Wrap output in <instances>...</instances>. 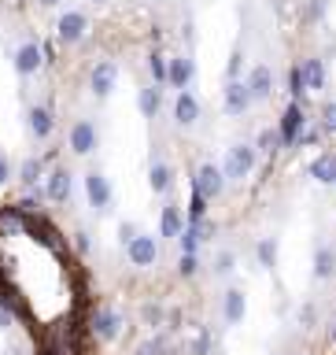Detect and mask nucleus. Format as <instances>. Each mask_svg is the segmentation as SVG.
<instances>
[{
    "label": "nucleus",
    "mask_w": 336,
    "mask_h": 355,
    "mask_svg": "<svg viewBox=\"0 0 336 355\" xmlns=\"http://www.w3.org/2000/svg\"><path fill=\"white\" fill-rule=\"evenodd\" d=\"M137 104H141V115H144V119H155V115H159V107H163V93H159V85H141Z\"/></svg>",
    "instance_id": "nucleus-24"
},
{
    "label": "nucleus",
    "mask_w": 336,
    "mask_h": 355,
    "mask_svg": "<svg viewBox=\"0 0 336 355\" xmlns=\"http://www.w3.org/2000/svg\"><path fill=\"white\" fill-rule=\"evenodd\" d=\"M333 344H336V322H333Z\"/></svg>",
    "instance_id": "nucleus-43"
},
{
    "label": "nucleus",
    "mask_w": 336,
    "mask_h": 355,
    "mask_svg": "<svg viewBox=\"0 0 336 355\" xmlns=\"http://www.w3.org/2000/svg\"><path fill=\"white\" fill-rule=\"evenodd\" d=\"M244 85H248L251 100H270L274 96V71L266 63H255L248 71V78H244Z\"/></svg>",
    "instance_id": "nucleus-11"
},
{
    "label": "nucleus",
    "mask_w": 336,
    "mask_h": 355,
    "mask_svg": "<svg viewBox=\"0 0 336 355\" xmlns=\"http://www.w3.org/2000/svg\"><path fill=\"white\" fill-rule=\"evenodd\" d=\"M277 133H281V148H296L299 137L307 133V111L303 104H296V100H288L281 119H277Z\"/></svg>",
    "instance_id": "nucleus-2"
},
{
    "label": "nucleus",
    "mask_w": 336,
    "mask_h": 355,
    "mask_svg": "<svg viewBox=\"0 0 336 355\" xmlns=\"http://www.w3.org/2000/svg\"><path fill=\"white\" fill-rule=\"evenodd\" d=\"M137 237H141V230L133 226V222H122V226H118V244H122V248H130Z\"/></svg>",
    "instance_id": "nucleus-36"
},
{
    "label": "nucleus",
    "mask_w": 336,
    "mask_h": 355,
    "mask_svg": "<svg viewBox=\"0 0 336 355\" xmlns=\"http://www.w3.org/2000/svg\"><path fill=\"white\" fill-rule=\"evenodd\" d=\"M200 115H204V104H200L188 89H185V93H177V100H174V122H177V126H182V130L196 126Z\"/></svg>",
    "instance_id": "nucleus-12"
},
{
    "label": "nucleus",
    "mask_w": 336,
    "mask_h": 355,
    "mask_svg": "<svg viewBox=\"0 0 336 355\" xmlns=\"http://www.w3.org/2000/svg\"><path fill=\"white\" fill-rule=\"evenodd\" d=\"M89 4H96V8H104V4H111V0H89Z\"/></svg>",
    "instance_id": "nucleus-41"
},
{
    "label": "nucleus",
    "mask_w": 336,
    "mask_h": 355,
    "mask_svg": "<svg viewBox=\"0 0 336 355\" xmlns=\"http://www.w3.org/2000/svg\"><path fill=\"white\" fill-rule=\"evenodd\" d=\"M310 178L318 185H336V155L333 152H321L315 163H310Z\"/></svg>",
    "instance_id": "nucleus-23"
},
{
    "label": "nucleus",
    "mask_w": 336,
    "mask_h": 355,
    "mask_svg": "<svg viewBox=\"0 0 336 355\" xmlns=\"http://www.w3.org/2000/svg\"><path fill=\"white\" fill-rule=\"evenodd\" d=\"M137 355H174V348H170L166 337H152V340H144L137 348Z\"/></svg>",
    "instance_id": "nucleus-30"
},
{
    "label": "nucleus",
    "mask_w": 336,
    "mask_h": 355,
    "mask_svg": "<svg viewBox=\"0 0 336 355\" xmlns=\"http://www.w3.org/2000/svg\"><path fill=\"white\" fill-rule=\"evenodd\" d=\"M288 93H292V100L299 104V96H307V85H303V67H292V71H288Z\"/></svg>",
    "instance_id": "nucleus-32"
},
{
    "label": "nucleus",
    "mask_w": 336,
    "mask_h": 355,
    "mask_svg": "<svg viewBox=\"0 0 336 355\" xmlns=\"http://www.w3.org/2000/svg\"><path fill=\"white\" fill-rule=\"evenodd\" d=\"M166 67H170V60H166L163 52H148V74H152V85H163V82H166Z\"/></svg>",
    "instance_id": "nucleus-28"
},
{
    "label": "nucleus",
    "mask_w": 336,
    "mask_h": 355,
    "mask_svg": "<svg viewBox=\"0 0 336 355\" xmlns=\"http://www.w3.org/2000/svg\"><path fill=\"white\" fill-rule=\"evenodd\" d=\"M26 126H30V133L37 141H48L52 133H55V115L44 104H33L30 111H26Z\"/></svg>",
    "instance_id": "nucleus-17"
},
{
    "label": "nucleus",
    "mask_w": 336,
    "mask_h": 355,
    "mask_svg": "<svg viewBox=\"0 0 336 355\" xmlns=\"http://www.w3.org/2000/svg\"><path fill=\"white\" fill-rule=\"evenodd\" d=\"M41 4H48V8H52V4H60V0H41Z\"/></svg>",
    "instance_id": "nucleus-42"
},
{
    "label": "nucleus",
    "mask_w": 336,
    "mask_h": 355,
    "mask_svg": "<svg viewBox=\"0 0 336 355\" xmlns=\"http://www.w3.org/2000/svg\"><path fill=\"white\" fill-rule=\"evenodd\" d=\"M15 71L22 74V78H33L44 67V49H41V41H22L19 49H15Z\"/></svg>",
    "instance_id": "nucleus-8"
},
{
    "label": "nucleus",
    "mask_w": 336,
    "mask_h": 355,
    "mask_svg": "<svg viewBox=\"0 0 336 355\" xmlns=\"http://www.w3.org/2000/svg\"><path fill=\"white\" fill-rule=\"evenodd\" d=\"M44 178V159H37V155H30V159H22L19 166V182L26 189H37V182Z\"/></svg>",
    "instance_id": "nucleus-25"
},
{
    "label": "nucleus",
    "mask_w": 336,
    "mask_h": 355,
    "mask_svg": "<svg viewBox=\"0 0 336 355\" xmlns=\"http://www.w3.org/2000/svg\"><path fill=\"white\" fill-rule=\"evenodd\" d=\"M255 104L251 100V93H248V85L240 82H226V89H222V107H226V115H233V119H240V115H248V107Z\"/></svg>",
    "instance_id": "nucleus-9"
},
{
    "label": "nucleus",
    "mask_w": 336,
    "mask_h": 355,
    "mask_svg": "<svg viewBox=\"0 0 336 355\" xmlns=\"http://www.w3.org/2000/svg\"><path fill=\"white\" fill-rule=\"evenodd\" d=\"M321 15H326V0H315V4L307 8V19L315 22V19H321Z\"/></svg>",
    "instance_id": "nucleus-37"
},
{
    "label": "nucleus",
    "mask_w": 336,
    "mask_h": 355,
    "mask_svg": "<svg viewBox=\"0 0 336 355\" xmlns=\"http://www.w3.org/2000/svg\"><path fill=\"white\" fill-rule=\"evenodd\" d=\"M118 85V63L115 60H96L93 71H89V89H93L96 100H107Z\"/></svg>",
    "instance_id": "nucleus-5"
},
{
    "label": "nucleus",
    "mask_w": 336,
    "mask_h": 355,
    "mask_svg": "<svg viewBox=\"0 0 336 355\" xmlns=\"http://www.w3.org/2000/svg\"><path fill=\"white\" fill-rule=\"evenodd\" d=\"M207 233H211L207 218L204 222H188L185 233H182V255H200V244L207 241Z\"/></svg>",
    "instance_id": "nucleus-22"
},
{
    "label": "nucleus",
    "mask_w": 336,
    "mask_h": 355,
    "mask_svg": "<svg viewBox=\"0 0 336 355\" xmlns=\"http://www.w3.org/2000/svg\"><path fill=\"white\" fill-rule=\"evenodd\" d=\"M126 255H130L133 266H141V270H144V266H155V259H159V244H155L152 233H141V237L126 248Z\"/></svg>",
    "instance_id": "nucleus-13"
},
{
    "label": "nucleus",
    "mask_w": 336,
    "mask_h": 355,
    "mask_svg": "<svg viewBox=\"0 0 336 355\" xmlns=\"http://www.w3.org/2000/svg\"><path fill=\"white\" fill-rule=\"evenodd\" d=\"M85 33H89V15L85 11H63L60 19H55V37H60L63 44H82L85 41Z\"/></svg>",
    "instance_id": "nucleus-4"
},
{
    "label": "nucleus",
    "mask_w": 336,
    "mask_h": 355,
    "mask_svg": "<svg viewBox=\"0 0 336 355\" xmlns=\"http://www.w3.org/2000/svg\"><path fill=\"white\" fill-rule=\"evenodd\" d=\"M193 78H196V60L188 52H177L170 55V67H166V85H174V89H185L193 85Z\"/></svg>",
    "instance_id": "nucleus-10"
},
{
    "label": "nucleus",
    "mask_w": 336,
    "mask_h": 355,
    "mask_svg": "<svg viewBox=\"0 0 336 355\" xmlns=\"http://www.w3.org/2000/svg\"><path fill=\"white\" fill-rule=\"evenodd\" d=\"M85 196L96 211H107L111 207V182L100 171H89L85 174Z\"/></svg>",
    "instance_id": "nucleus-14"
},
{
    "label": "nucleus",
    "mask_w": 336,
    "mask_h": 355,
    "mask_svg": "<svg viewBox=\"0 0 336 355\" xmlns=\"http://www.w3.org/2000/svg\"><path fill=\"white\" fill-rule=\"evenodd\" d=\"M67 144H71L74 155H89L100 144V133H96V122L93 119H74L71 133H67Z\"/></svg>",
    "instance_id": "nucleus-7"
},
{
    "label": "nucleus",
    "mask_w": 336,
    "mask_h": 355,
    "mask_svg": "<svg viewBox=\"0 0 336 355\" xmlns=\"http://www.w3.org/2000/svg\"><path fill=\"white\" fill-rule=\"evenodd\" d=\"M303 326H307V329L315 326V304H307V307H303Z\"/></svg>",
    "instance_id": "nucleus-39"
},
{
    "label": "nucleus",
    "mask_w": 336,
    "mask_h": 355,
    "mask_svg": "<svg viewBox=\"0 0 336 355\" xmlns=\"http://www.w3.org/2000/svg\"><path fill=\"white\" fill-rule=\"evenodd\" d=\"M315 277L318 282H333L336 277V248L333 244H318L315 248Z\"/></svg>",
    "instance_id": "nucleus-21"
},
{
    "label": "nucleus",
    "mask_w": 336,
    "mask_h": 355,
    "mask_svg": "<svg viewBox=\"0 0 336 355\" xmlns=\"http://www.w3.org/2000/svg\"><path fill=\"white\" fill-rule=\"evenodd\" d=\"M318 130L321 133H336V100H326L318 111Z\"/></svg>",
    "instance_id": "nucleus-29"
},
{
    "label": "nucleus",
    "mask_w": 336,
    "mask_h": 355,
    "mask_svg": "<svg viewBox=\"0 0 336 355\" xmlns=\"http://www.w3.org/2000/svg\"><path fill=\"white\" fill-rule=\"evenodd\" d=\"M255 148H259L263 155H274L277 148H281V133H277V126L259 130V137H255Z\"/></svg>",
    "instance_id": "nucleus-27"
},
{
    "label": "nucleus",
    "mask_w": 336,
    "mask_h": 355,
    "mask_svg": "<svg viewBox=\"0 0 336 355\" xmlns=\"http://www.w3.org/2000/svg\"><path fill=\"white\" fill-rule=\"evenodd\" d=\"M185 215H182V207L177 204H166L163 207V215H159V237L166 241H182V233H185Z\"/></svg>",
    "instance_id": "nucleus-19"
},
{
    "label": "nucleus",
    "mask_w": 336,
    "mask_h": 355,
    "mask_svg": "<svg viewBox=\"0 0 336 355\" xmlns=\"http://www.w3.org/2000/svg\"><path fill=\"white\" fill-rule=\"evenodd\" d=\"M8 178H11V163H8V155H4V152H0V185H4V182H8Z\"/></svg>",
    "instance_id": "nucleus-38"
},
{
    "label": "nucleus",
    "mask_w": 336,
    "mask_h": 355,
    "mask_svg": "<svg viewBox=\"0 0 336 355\" xmlns=\"http://www.w3.org/2000/svg\"><path fill=\"white\" fill-rule=\"evenodd\" d=\"M255 163H259V152H255V144L240 141V144H229L226 148V159H222V174H226V182H244Z\"/></svg>",
    "instance_id": "nucleus-1"
},
{
    "label": "nucleus",
    "mask_w": 336,
    "mask_h": 355,
    "mask_svg": "<svg viewBox=\"0 0 336 355\" xmlns=\"http://www.w3.org/2000/svg\"><path fill=\"white\" fill-rule=\"evenodd\" d=\"M255 259H259V266H266V270H274L277 266V241L263 237L259 244H255Z\"/></svg>",
    "instance_id": "nucleus-26"
},
{
    "label": "nucleus",
    "mask_w": 336,
    "mask_h": 355,
    "mask_svg": "<svg viewBox=\"0 0 336 355\" xmlns=\"http://www.w3.org/2000/svg\"><path fill=\"white\" fill-rule=\"evenodd\" d=\"M333 189H336V185H333Z\"/></svg>",
    "instance_id": "nucleus-44"
},
{
    "label": "nucleus",
    "mask_w": 336,
    "mask_h": 355,
    "mask_svg": "<svg viewBox=\"0 0 336 355\" xmlns=\"http://www.w3.org/2000/svg\"><path fill=\"white\" fill-rule=\"evenodd\" d=\"M193 193H200L207 204L226 193V174H222L218 163H200L196 166V171H193Z\"/></svg>",
    "instance_id": "nucleus-3"
},
{
    "label": "nucleus",
    "mask_w": 336,
    "mask_h": 355,
    "mask_svg": "<svg viewBox=\"0 0 336 355\" xmlns=\"http://www.w3.org/2000/svg\"><path fill=\"white\" fill-rule=\"evenodd\" d=\"M299 67H303V85H307V93H321V89L329 85V67H326V60H321V55H307Z\"/></svg>",
    "instance_id": "nucleus-15"
},
{
    "label": "nucleus",
    "mask_w": 336,
    "mask_h": 355,
    "mask_svg": "<svg viewBox=\"0 0 336 355\" xmlns=\"http://www.w3.org/2000/svg\"><path fill=\"white\" fill-rule=\"evenodd\" d=\"M211 348H215V337H211V329H200L193 344H188V352L193 355H211Z\"/></svg>",
    "instance_id": "nucleus-33"
},
{
    "label": "nucleus",
    "mask_w": 336,
    "mask_h": 355,
    "mask_svg": "<svg viewBox=\"0 0 336 355\" xmlns=\"http://www.w3.org/2000/svg\"><path fill=\"white\" fill-rule=\"evenodd\" d=\"M233 270H237V252L222 248V252L215 255V274H218V277H226V274H233Z\"/></svg>",
    "instance_id": "nucleus-31"
},
{
    "label": "nucleus",
    "mask_w": 336,
    "mask_h": 355,
    "mask_svg": "<svg viewBox=\"0 0 336 355\" xmlns=\"http://www.w3.org/2000/svg\"><path fill=\"white\" fill-rule=\"evenodd\" d=\"M204 218H207V200L200 193H193L188 196V222H204Z\"/></svg>",
    "instance_id": "nucleus-34"
},
{
    "label": "nucleus",
    "mask_w": 336,
    "mask_h": 355,
    "mask_svg": "<svg viewBox=\"0 0 336 355\" xmlns=\"http://www.w3.org/2000/svg\"><path fill=\"white\" fill-rule=\"evenodd\" d=\"M89 329H93L100 340H118L122 329H126V318H122L115 307H96L93 318H89Z\"/></svg>",
    "instance_id": "nucleus-6"
},
{
    "label": "nucleus",
    "mask_w": 336,
    "mask_h": 355,
    "mask_svg": "<svg viewBox=\"0 0 336 355\" xmlns=\"http://www.w3.org/2000/svg\"><path fill=\"white\" fill-rule=\"evenodd\" d=\"M148 185H152V193H159L166 196L174 189V166L166 163V159H152V171H148Z\"/></svg>",
    "instance_id": "nucleus-20"
},
{
    "label": "nucleus",
    "mask_w": 336,
    "mask_h": 355,
    "mask_svg": "<svg viewBox=\"0 0 336 355\" xmlns=\"http://www.w3.org/2000/svg\"><path fill=\"white\" fill-rule=\"evenodd\" d=\"M244 315H248V296L240 288H226L222 293V318H226V326H240Z\"/></svg>",
    "instance_id": "nucleus-16"
},
{
    "label": "nucleus",
    "mask_w": 336,
    "mask_h": 355,
    "mask_svg": "<svg viewBox=\"0 0 336 355\" xmlns=\"http://www.w3.org/2000/svg\"><path fill=\"white\" fill-rule=\"evenodd\" d=\"M44 196H48L52 204H67V200H71V171H67V166H55V171L44 178Z\"/></svg>",
    "instance_id": "nucleus-18"
},
{
    "label": "nucleus",
    "mask_w": 336,
    "mask_h": 355,
    "mask_svg": "<svg viewBox=\"0 0 336 355\" xmlns=\"http://www.w3.org/2000/svg\"><path fill=\"white\" fill-rule=\"evenodd\" d=\"M177 274H182V277H196L200 274V255H182V259H177Z\"/></svg>",
    "instance_id": "nucleus-35"
},
{
    "label": "nucleus",
    "mask_w": 336,
    "mask_h": 355,
    "mask_svg": "<svg viewBox=\"0 0 336 355\" xmlns=\"http://www.w3.org/2000/svg\"><path fill=\"white\" fill-rule=\"evenodd\" d=\"M78 252H89V233H78Z\"/></svg>",
    "instance_id": "nucleus-40"
}]
</instances>
